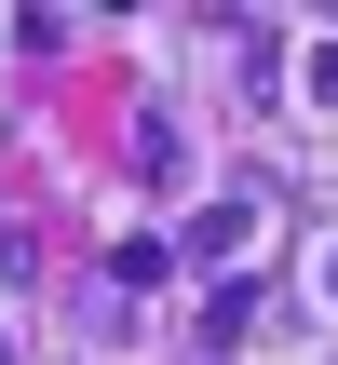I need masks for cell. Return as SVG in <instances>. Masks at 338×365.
<instances>
[{
	"instance_id": "7a4b0ae2",
	"label": "cell",
	"mask_w": 338,
	"mask_h": 365,
	"mask_svg": "<svg viewBox=\"0 0 338 365\" xmlns=\"http://www.w3.org/2000/svg\"><path fill=\"white\" fill-rule=\"evenodd\" d=\"M312 284H325V298H338V244H325V271H312Z\"/></svg>"
},
{
	"instance_id": "6da1fadb",
	"label": "cell",
	"mask_w": 338,
	"mask_h": 365,
	"mask_svg": "<svg viewBox=\"0 0 338 365\" xmlns=\"http://www.w3.org/2000/svg\"><path fill=\"white\" fill-rule=\"evenodd\" d=\"M312 108H338V41H325V54H312Z\"/></svg>"
}]
</instances>
